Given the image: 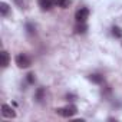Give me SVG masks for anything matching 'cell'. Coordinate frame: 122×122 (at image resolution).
I'll list each match as a JSON object with an SVG mask.
<instances>
[{
    "instance_id": "7a4b0ae2",
    "label": "cell",
    "mask_w": 122,
    "mask_h": 122,
    "mask_svg": "<svg viewBox=\"0 0 122 122\" xmlns=\"http://www.w3.org/2000/svg\"><path fill=\"white\" fill-rule=\"evenodd\" d=\"M16 65H17L19 68L26 69V68H29V66L32 65V60H30V57H29L27 55L20 53V55H17V56H16Z\"/></svg>"
},
{
    "instance_id": "7c38bea8",
    "label": "cell",
    "mask_w": 122,
    "mask_h": 122,
    "mask_svg": "<svg viewBox=\"0 0 122 122\" xmlns=\"http://www.w3.org/2000/svg\"><path fill=\"white\" fill-rule=\"evenodd\" d=\"M42 98H43V89L40 88V89H37V93H36V99L40 102V101H42Z\"/></svg>"
},
{
    "instance_id": "8fae6325",
    "label": "cell",
    "mask_w": 122,
    "mask_h": 122,
    "mask_svg": "<svg viewBox=\"0 0 122 122\" xmlns=\"http://www.w3.org/2000/svg\"><path fill=\"white\" fill-rule=\"evenodd\" d=\"M86 30H88V26H86L85 23H81V25L76 26V32H78V33H85Z\"/></svg>"
},
{
    "instance_id": "ba28073f",
    "label": "cell",
    "mask_w": 122,
    "mask_h": 122,
    "mask_svg": "<svg viewBox=\"0 0 122 122\" xmlns=\"http://www.w3.org/2000/svg\"><path fill=\"white\" fill-rule=\"evenodd\" d=\"M0 13H2V16H7V13H9V5L7 3H5V2L0 3Z\"/></svg>"
},
{
    "instance_id": "4fadbf2b",
    "label": "cell",
    "mask_w": 122,
    "mask_h": 122,
    "mask_svg": "<svg viewBox=\"0 0 122 122\" xmlns=\"http://www.w3.org/2000/svg\"><path fill=\"white\" fill-rule=\"evenodd\" d=\"M27 82L29 83H35V75L33 73H29L27 75Z\"/></svg>"
},
{
    "instance_id": "9c48e42d",
    "label": "cell",
    "mask_w": 122,
    "mask_h": 122,
    "mask_svg": "<svg viewBox=\"0 0 122 122\" xmlns=\"http://www.w3.org/2000/svg\"><path fill=\"white\" fill-rule=\"evenodd\" d=\"M53 3H55L56 6H59V7L65 9V7L69 6V0H53Z\"/></svg>"
},
{
    "instance_id": "30bf717a",
    "label": "cell",
    "mask_w": 122,
    "mask_h": 122,
    "mask_svg": "<svg viewBox=\"0 0 122 122\" xmlns=\"http://www.w3.org/2000/svg\"><path fill=\"white\" fill-rule=\"evenodd\" d=\"M112 35H113L115 37H122V30H121L118 26H113V27H112Z\"/></svg>"
},
{
    "instance_id": "5b68a950",
    "label": "cell",
    "mask_w": 122,
    "mask_h": 122,
    "mask_svg": "<svg viewBox=\"0 0 122 122\" xmlns=\"http://www.w3.org/2000/svg\"><path fill=\"white\" fill-rule=\"evenodd\" d=\"M53 5V0H39V6L43 9V10H49Z\"/></svg>"
},
{
    "instance_id": "5bb4252c",
    "label": "cell",
    "mask_w": 122,
    "mask_h": 122,
    "mask_svg": "<svg viewBox=\"0 0 122 122\" xmlns=\"http://www.w3.org/2000/svg\"><path fill=\"white\" fill-rule=\"evenodd\" d=\"M26 27H27V32H29V33H33V32H35V29H33V26H32V25H27Z\"/></svg>"
},
{
    "instance_id": "277c9868",
    "label": "cell",
    "mask_w": 122,
    "mask_h": 122,
    "mask_svg": "<svg viewBox=\"0 0 122 122\" xmlns=\"http://www.w3.org/2000/svg\"><path fill=\"white\" fill-rule=\"evenodd\" d=\"M2 115H3L5 118H15V116H16V112H15L9 105L5 103V105L2 106Z\"/></svg>"
},
{
    "instance_id": "8992f818",
    "label": "cell",
    "mask_w": 122,
    "mask_h": 122,
    "mask_svg": "<svg viewBox=\"0 0 122 122\" xmlns=\"http://www.w3.org/2000/svg\"><path fill=\"white\" fill-rule=\"evenodd\" d=\"M89 79H91L93 83H98V85L103 82V76H101L99 73H92V75L89 76Z\"/></svg>"
},
{
    "instance_id": "6da1fadb",
    "label": "cell",
    "mask_w": 122,
    "mask_h": 122,
    "mask_svg": "<svg viewBox=\"0 0 122 122\" xmlns=\"http://www.w3.org/2000/svg\"><path fill=\"white\" fill-rule=\"evenodd\" d=\"M55 111H56L57 115L65 116V118H71V116H73V115L78 112V109H76L75 105H69V106H65V108H57V109H55Z\"/></svg>"
},
{
    "instance_id": "52a82bcc",
    "label": "cell",
    "mask_w": 122,
    "mask_h": 122,
    "mask_svg": "<svg viewBox=\"0 0 122 122\" xmlns=\"http://www.w3.org/2000/svg\"><path fill=\"white\" fill-rule=\"evenodd\" d=\"M0 56H2V66L6 68V66L9 65V53H7L6 50H3L2 53H0Z\"/></svg>"
},
{
    "instance_id": "3957f363",
    "label": "cell",
    "mask_w": 122,
    "mask_h": 122,
    "mask_svg": "<svg viewBox=\"0 0 122 122\" xmlns=\"http://www.w3.org/2000/svg\"><path fill=\"white\" fill-rule=\"evenodd\" d=\"M88 17H89V10L86 7H81L75 15V19H76L78 23H85L88 20Z\"/></svg>"
}]
</instances>
